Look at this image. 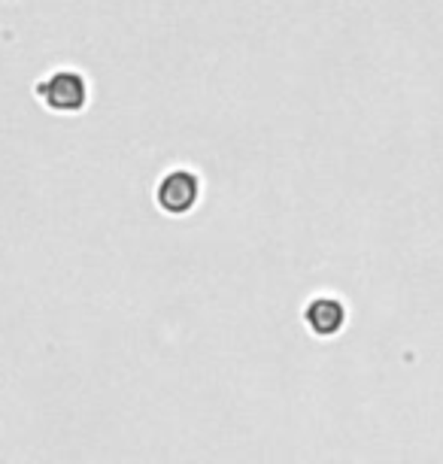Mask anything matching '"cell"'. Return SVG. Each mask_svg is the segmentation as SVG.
Masks as SVG:
<instances>
[{
	"instance_id": "6da1fadb",
	"label": "cell",
	"mask_w": 443,
	"mask_h": 464,
	"mask_svg": "<svg viewBox=\"0 0 443 464\" xmlns=\"http://www.w3.org/2000/svg\"><path fill=\"white\" fill-rule=\"evenodd\" d=\"M37 98L52 112H80L89 101V85L76 70H58L46 82L37 85Z\"/></svg>"
},
{
	"instance_id": "3957f363",
	"label": "cell",
	"mask_w": 443,
	"mask_h": 464,
	"mask_svg": "<svg viewBox=\"0 0 443 464\" xmlns=\"http://www.w3.org/2000/svg\"><path fill=\"white\" fill-rule=\"evenodd\" d=\"M343 304L334 301V297H313V301L303 306V322L316 337H332L343 328Z\"/></svg>"
},
{
	"instance_id": "7a4b0ae2",
	"label": "cell",
	"mask_w": 443,
	"mask_h": 464,
	"mask_svg": "<svg viewBox=\"0 0 443 464\" xmlns=\"http://www.w3.org/2000/svg\"><path fill=\"white\" fill-rule=\"evenodd\" d=\"M201 198V179L192 170H170L155 188V204L170 216H186Z\"/></svg>"
}]
</instances>
